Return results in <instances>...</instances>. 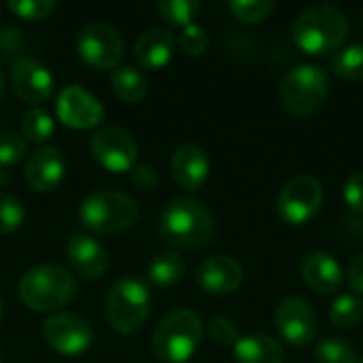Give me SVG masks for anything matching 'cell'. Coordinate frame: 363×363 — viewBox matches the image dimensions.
Returning a JSON list of instances; mask_svg holds the SVG:
<instances>
[{"mask_svg":"<svg viewBox=\"0 0 363 363\" xmlns=\"http://www.w3.org/2000/svg\"><path fill=\"white\" fill-rule=\"evenodd\" d=\"M294 43L308 55H328L347 40L349 19L332 4L308 6L298 15L291 28Z\"/></svg>","mask_w":363,"mask_h":363,"instance_id":"obj_1","label":"cell"},{"mask_svg":"<svg viewBox=\"0 0 363 363\" xmlns=\"http://www.w3.org/2000/svg\"><path fill=\"white\" fill-rule=\"evenodd\" d=\"M213 232V213L194 198L172 200L160 219L162 238L177 249H198L211 240Z\"/></svg>","mask_w":363,"mask_h":363,"instance_id":"obj_2","label":"cell"},{"mask_svg":"<svg viewBox=\"0 0 363 363\" xmlns=\"http://www.w3.org/2000/svg\"><path fill=\"white\" fill-rule=\"evenodd\" d=\"M19 298L21 302L36 313H53L66 306L74 291L77 281L68 268L57 264H43L28 270L19 281Z\"/></svg>","mask_w":363,"mask_h":363,"instance_id":"obj_3","label":"cell"},{"mask_svg":"<svg viewBox=\"0 0 363 363\" xmlns=\"http://www.w3.org/2000/svg\"><path fill=\"white\" fill-rule=\"evenodd\" d=\"M204 336V323L198 313L189 308L174 311L166 315L151 340L155 357L164 363H185L200 347Z\"/></svg>","mask_w":363,"mask_h":363,"instance_id":"obj_4","label":"cell"},{"mask_svg":"<svg viewBox=\"0 0 363 363\" xmlns=\"http://www.w3.org/2000/svg\"><path fill=\"white\" fill-rule=\"evenodd\" d=\"M81 223L96 234H119L138 221V206L132 196L115 189L89 194L79 208Z\"/></svg>","mask_w":363,"mask_h":363,"instance_id":"obj_5","label":"cell"},{"mask_svg":"<svg viewBox=\"0 0 363 363\" xmlns=\"http://www.w3.org/2000/svg\"><path fill=\"white\" fill-rule=\"evenodd\" d=\"M281 104L298 117H308L319 111L330 96V79L321 66L300 64L281 83Z\"/></svg>","mask_w":363,"mask_h":363,"instance_id":"obj_6","label":"cell"},{"mask_svg":"<svg viewBox=\"0 0 363 363\" xmlns=\"http://www.w3.org/2000/svg\"><path fill=\"white\" fill-rule=\"evenodd\" d=\"M151 313V291L138 279L117 281L106 298V317L115 332L134 334Z\"/></svg>","mask_w":363,"mask_h":363,"instance_id":"obj_7","label":"cell"},{"mask_svg":"<svg viewBox=\"0 0 363 363\" xmlns=\"http://www.w3.org/2000/svg\"><path fill=\"white\" fill-rule=\"evenodd\" d=\"M323 185L315 177H296L279 194L277 213L289 225L308 223L323 204Z\"/></svg>","mask_w":363,"mask_h":363,"instance_id":"obj_8","label":"cell"},{"mask_svg":"<svg viewBox=\"0 0 363 363\" xmlns=\"http://www.w3.org/2000/svg\"><path fill=\"white\" fill-rule=\"evenodd\" d=\"M77 51L79 57L96 70L117 68L123 57V38L113 26L94 21L81 30Z\"/></svg>","mask_w":363,"mask_h":363,"instance_id":"obj_9","label":"cell"},{"mask_svg":"<svg viewBox=\"0 0 363 363\" xmlns=\"http://www.w3.org/2000/svg\"><path fill=\"white\" fill-rule=\"evenodd\" d=\"M45 342L64 357L83 355L94 340L91 325L77 313H53L43 325Z\"/></svg>","mask_w":363,"mask_h":363,"instance_id":"obj_10","label":"cell"},{"mask_svg":"<svg viewBox=\"0 0 363 363\" xmlns=\"http://www.w3.org/2000/svg\"><path fill=\"white\" fill-rule=\"evenodd\" d=\"M91 155L108 172H130L138 160V145L125 130L106 125L91 136Z\"/></svg>","mask_w":363,"mask_h":363,"instance_id":"obj_11","label":"cell"},{"mask_svg":"<svg viewBox=\"0 0 363 363\" xmlns=\"http://www.w3.org/2000/svg\"><path fill=\"white\" fill-rule=\"evenodd\" d=\"M274 323L285 342L291 347H308L317 336V315L308 300L300 296L285 298L274 313Z\"/></svg>","mask_w":363,"mask_h":363,"instance_id":"obj_12","label":"cell"},{"mask_svg":"<svg viewBox=\"0 0 363 363\" xmlns=\"http://www.w3.org/2000/svg\"><path fill=\"white\" fill-rule=\"evenodd\" d=\"M55 113L57 119L72 130L96 128L104 117L102 104L81 85H68L57 94Z\"/></svg>","mask_w":363,"mask_h":363,"instance_id":"obj_13","label":"cell"},{"mask_svg":"<svg viewBox=\"0 0 363 363\" xmlns=\"http://www.w3.org/2000/svg\"><path fill=\"white\" fill-rule=\"evenodd\" d=\"M196 279L202 291L211 296H228V294H234L242 285L245 272L236 259L228 255H215L202 262Z\"/></svg>","mask_w":363,"mask_h":363,"instance_id":"obj_14","label":"cell"},{"mask_svg":"<svg viewBox=\"0 0 363 363\" xmlns=\"http://www.w3.org/2000/svg\"><path fill=\"white\" fill-rule=\"evenodd\" d=\"M66 257L70 262V268L87 279L96 281L102 279L108 270V253L106 249L91 236L85 234H74L68 245H66Z\"/></svg>","mask_w":363,"mask_h":363,"instance_id":"obj_15","label":"cell"},{"mask_svg":"<svg viewBox=\"0 0 363 363\" xmlns=\"http://www.w3.org/2000/svg\"><path fill=\"white\" fill-rule=\"evenodd\" d=\"M13 91L28 104H40L53 91V77L43 64L21 57L13 64Z\"/></svg>","mask_w":363,"mask_h":363,"instance_id":"obj_16","label":"cell"},{"mask_svg":"<svg viewBox=\"0 0 363 363\" xmlns=\"http://www.w3.org/2000/svg\"><path fill=\"white\" fill-rule=\"evenodd\" d=\"M66 172V160L55 147H40L34 151L26 164V181L32 189L47 194L53 191Z\"/></svg>","mask_w":363,"mask_h":363,"instance_id":"obj_17","label":"cell"},{"mask_svg":"<svg viewBox=\"0 0 363 363\" xmlns=\"http://www.w3.org/2000/svg\"><path fill=\"white\" fill-rule=\"evenodd\" d=\"M170 170H172V177H174L179 187H183L187 191H198L208 179L211 162H208V155L202 147L181 145L172 153Z\"/></svg>","mask_w":363,"mask_h":363,"instance_id":"obj_18","label":"cell"},{"mask_svg":"<svg viewBox=\"0 0 363 363\" xmlns=\"http://www.w3.org/2000/svg\"><path fill=\"white\" fill-rule=\"evenodd\" d=\"M302 279L313 291H317L321 296H330L342 287L345 272H342L340 264L330 253L313 251L302 262Z\"/></svg>","mask_w":363,"mask_h":363,"instance_id":"obj_19","label":"cell"},{"mask_svg":"<svg viewBox=\"0 0 363 363\" xmlns=\"http://www.w3.org/2000/svg\"><path fill=\"white\" fill-rule=\"evenodd\" d=\"M174 36L166 28H151L143 32L134 43V57L143 68L160 70L164 68L174 53Z\"/></svg>","mask_w":363,"mask_h":363,"instance_id":"obj_20","label":"cell"},{"mask_svg":"<svg viewBox=\"0 0 363 363\" xmlns=\"http://www.w3.org/2000/svg\"><path fill=\"white\" fill-rule=\"evenodd\" d=\"M232 349L238 363H285V351L281 342L268 334L242 336Z\"/></svg>","mask_w":363,"mask_h":363,"instance_id":"obj_21","label":"cell"},{"mask_svg":"<svg viewBox=\"0 0 363 363\" xmlns=\"http://www.w3.org/2000/svg\"><path fill=\"white\" fill-rule=\"evenodd\" d=\"M185 274V259L174 253V251H162L157 253L147 270L149 283L160 287V289H168L172 285H177Z\"/></svg>","mask_w":363,"mask_h":363,"instance_id":"obj_22","label":"cell"},{"mask_svg":"<svg viewBox=\"0 0 363 363\" xmlns=\"http://www.w3.org/2000/svg\"><path fill=\"white\" fill-rule=\"evenodd\" d=\"M113 91L125 104H136L147 96V79L132 66H119L111 74Z\"/></svg>","mask_w":363,"mask_h":363,"instance_id":"obj_23","label":"cell"},{"mask_svg":"<svg viewBox=\"0 0 363 363\" xmlns=\"http://www.w3.org/2000/svg\"><path fill=\"white\" fill-rule=\"evenodd\" d=\"M332 70L345 81H363V45H349L334 53Z\"/></svg>","mask_w":363,"mask_h":363,"instance_id":"obj_24","label":"cell"},{"mask_svg":"<svg viewBox=\"0 0 363 363\" xmlns=\"http://www.w3.org/2000/svg\"><path fill=\"white\" fill-rule=\"evenodd\" d=\"M330 319L338 330L357 328L363 319V302L357 296H340L330 308Z\"/></svg>","mask_w":363,"mask_h":363,"instance_id":"obj_25","label":"cell"},{"mask_svg":"<svg viewBox=\"0 0 363 363\" xmlns=\"http://www.w3.org/2000/svg\"><path fill=\"white\" fill-rule=\"evenodd\" d=\"M315 357L319 363H357V351L345 338H325L317 345Z\"/></svg>","mask_w":363,"mask_h":363,"instance_id":"obj_26","label":"cell"},{"mask_svg":"<svg viewBox=\"0 0 363 363\" xmlns=\"http://www.w3.org/2000/svg\"><path fill=\"white\" fill-rule=\"evenodd\" d=\"M53 119L47 111L43 108H30L23 119H21V132H23V138L36 143V145H43L51 134H53Z\"/></svg>","mask_w":363,"mask_h":363,"instance_id":"obj_27","label":"cell"},{"mask_svg":"<svg viewBox=\"0 0 363 363\" xmlns=\"http://www.w3.org/2000/svg\"><path fill=\"white\" fill-rule=\"evenodd\" d=\"M160 15L172 26H189L196 13L200 11L198 0H162L157 2Z\"/></svg>","mask_w":363,"mask_h":363,"instance_id":"obj_28","label":"cell"},{"mask_svg":"<svg viewBox=\"0 0 363 363\" xmlns=\"http://www.w3.org/2000/svg\"><path fill=\"white\" fill-rule=\"evenodd\" d=\"M230 11L238 21L257 23L274 11V2L272 0H234L230 2Z\"/></svg>","mask_w":363,"mask_h":363,"instance_id":"obj_29","label":"cell"},{"mask_svg":"<svg viewBox=\"0 0 363 363\" xmlns=\"http://www.w3.org/2000/svg\"><path fill=\"white\" fill-rule=\"evenodd\" d=\"M9 11L26 21H43L55 11L53 0H11Z\"/></svg>","mask_w":363,"mask_h":363,"instance_id":"obj_30","label":"cell"},{"mask_svg":"<svg viewBox=\"0 0 363 363\" xmlns=\"http://www.w3.org/2000/svg\"><path fill=\"white\" fill-rule=\"evenodd\" d=\"M26 211L21 202L9 194H0V234H11L21 228Z\"/></svg>","mask_w":363,"mask_h":363,"instance_id":"obj_31","label":"cell"},{"mask_svg":"<svg viewBox=\"0 0 363 363\" xmlns=\"http://www.w3.org/2000/svg\"><path fill=\"white\" fill-rule=\"evenodd\" d=\"M26 147L28 145H26V138L21 134H17L13 130L0 134V166L9 168V166L17 164L23 157Z\"/></svg>","mask_w":363,"mask_h":363,"instance_id":"obj_32","label":"cell"},{"mask_svg":"<svg viewBox=\"0 0 363 363\" xmlns=\"http://www.w3.org/2000/svg\"><path fill=\"white\" fill-rule=\"evenodd\" d=\"M208 43H211L208 32H206L202 26H198V23L185 26L183 32H181V38H179L181 49H183L187 55H202V53L208 49Z\"/></svg>","mask_w":363,"mask_h":363,"instance_id":"obj_33","label":"cell"},{"mask_svg":"<svg viewBox=\"0 0 363 363\" xmlns=\"http://www.w3.org/2000/svg\"><path fill=\"white\" fill-rule=\"evenodd\" d=\"M208 336L219 347H234L240 340L236 323L232 319H228V317H215L208 323Z\"/></svg>","mask_w":363,"mask_h":363,"instance_id":"obj_34","label":"cell"},{"mask_svg":"<svg viewBox=\"0 0 363 363\" xmlns=\"http://www.w3.org/2000/svg\"><path fill=\"white\" fill-rule=\"evenodd\" d=\"M0 51H2L6 57L19 62L21 55H23V51H26V40H23L21 30H17V28H13V26L0 30Z\"/></svg>","mask_w":363,"mask_h":363,"instance_id":"obj_35","label":"cell"},{"mask_svg":"<svg viewBox=\"0 0 363 363\" xmlns=\"http://www.w3.org/2000/svg\"><path fill=\"white\" fill-rule=\"evenodd\" d=\"M345 202L353 213H363V172H355L345 183Z\"/></svg>","mask_w":363,"mask_h":363,"instance_id":"obj_36","label":"cell"},{"mask_svg":"<svg viewBox=\"0 0 363 363\" xmlns=\"http://www.w3.org/2000/svg\"><path fill=\"white\" fill-rule=\"evenodd\" d=\"M130 181H132V185H134L136 189H140V191H151V189H155V185H157V172H155V168L149 166V164H136V166L130 170Z\"/></svg>","mask_w":363,"mask_h":363,"instance_id":"obj_37","label":"cell"},{"mask_svg":"<svg viewBox=\"0 0 363 363\" xmlns=\"http://www.w3.org/2000/svg\"><path fill=\"white\" fill-rule=\"evenodd\" d=\"M349 285L355 294L363 296V255L355 257L349 266Z\"/></svg>","mask_w":363,"mask_h":363,"instance_id":"obj_38","label":"cell"},{"mask_svg":"<svg viewBox=\"0 0 363 363\" xmlns=\"http://www.w3.org/2000/svg\"><path fill=\"white\" fill-rule=\"evenodd\" d=\"M2 89H4V79H2V72H0V96H2Z\"/></svg>","mask_w":363,"mask_h":363,"instance_id":"obj_39","label":"cell"},{"mask_svg":"<svg viewBox=\"0 0 363 363\" xmlns=\"http://www.w3.org/2000/svg\"><path fill=\"white\" fill-rule=\"evenodd\" d=\"M0 319H2V298H0Z\"/></svg>","mask_w":363,"mask_h":363,"instance_id":"obj_40","label":"cell"},{"mask_svg":"<svg viewBox=\"0 0 363 363\" xmlns=\"http://www.w3.org/2000/svg\"><path fill=\"white\" fill-rule=\"evenodd\" d=\"M0 363H2V353H0Z\"/></svg>","mask_w":363,"mask_h":363,"instance_id":"obj_41","label":"cell"},{"mask_svg":"<svg viewBox=\"0 0 363 363\" xmlns=\"http://www.w3.org/2000/svg\"><path fill=\"white\" fill-rule=\"evenodd\" d=\"M0 19H2V11H0Z\"/></svg>","mask_w":363,"mask_h":363,"instance_id":"obj_42","label":"cell"},{"mask_svg":"<svg viewBox=\"0 0 363 363\" xmlns=\"http://www.w3.org/2000/svg\"><path fill=\"white\" fill-rule=\"evenodd\" d=\"M359 363H363V357H362V362H359Z\"/></svg>","mask_w":363,"mask_h":363,"instance_id":"obj_43","label":"cell"}]
</instances>
